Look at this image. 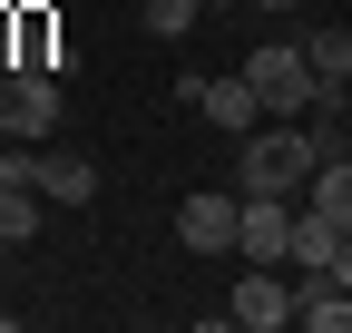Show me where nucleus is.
I'll return each instance as SVG.
<instances>
[{
  "mask_svg": "<svg viewBox=\"0 0 352 333\" xmlns=\"http://www.w3.org/2000/svg\"><path fill=\"white\" fill-rule=\"evenodd\" d=\"M314 166H323L314 128H303V118H274V128H254L235 147V196H303Z\"/></svg>",
  "mask_w": 352,
  "mask_h": 333,
  "instance_id": "nucleus-1",
  "label": "nucleus"
},
{
  "mask_svg": "<svg viewBox=\"0 0 352 333\" xmlns=\"http://www.w3.org/2000/svg\"><path fill=\"white\" fill-rule=\"evenodd\" d=\"M245 78H254L264 118H314V98H323V78H314V50H303V30L264 39V50L245 59Z\"/></svg>",
  "mask_w": 352,
  "mask_h": 333,
  "instance_id": "nucleus-2",
  "label": "nucleus"
},
{
  "mask_svg": "<svg viewBox=\"0 0 352 333\" xmlns=\"http://www.w3.org/2000/svg\"><path fill=\"white\" fill-rule=\"evenodd\" d=\"M0 138H59V69H10L0 78Z\"/></svg>",
  "mask_w": 352,
  "mask_h": 333,
  "instance_id": "nucleus-3",
  "label": "nucleus"
},
{
  "mask_svg": "<svg viewBox=\"0 0 352 333\" xmlns=\"http://www.w3.org/2000/svg\"><path fill=\"white\" fill-rule=\"evenodd\" d=\"M226 323H245V333H284V323H294V265H245L235 294H226Z\"/></svg>",
  "mask_w": 352,
  "mask_h": 333,
  "instance_id": "nucleus-4",
  "label": "nucleus"
},
{
  "mask_svg": "<svg viewBox=\"0 0 352 333\" xmlns=\"http://www.w3.org/2000/svg\"><path fill=\"white\" fill-rule=\"evenodd\" d=\"M294 206L303 196H245V216H235V255L245 265H294Z\"/></svg>",
  "mask_w": 352,
  "mask_h": 333,
  "instance_id": "nucleus-5",
  "label": "nucleus"
},
{
  "mask_svg": "<svg viewBox=\"0 0 352 333\" xmlns=\"http://www.w3.org/2000/svg\"><path fill=\"white\" fill-rule=\"evenodd\" d=\"M176 98H186V108H206L226 138H254V128H264V98H254V78H245V69H235V78H186Z\"/></svg>",
  "mask_w": 352,
  "mask_h": 333,
  "instance_id": "nucleus-6",
  "label": "nucleus"
},
{
  "mask_svg": "<svg viewBox=\"0 0 352 333\" xmlns=\"http://www.w3.org/2000/svg\"><path fill=\"white\" fill-rule=\"evenodd\" d=\"M235 216H245V196H186L176 206V245H186V255H235Z\"/></svg>",
  "mask_w": 352,
  "mask_h": 333,
  "instance_id": "nucleus-7",
  "label": "nucleus"
},
{
  "mask_svg": "<svg viewBox=\"0 0 352 333\" xmlns=\"http://www.w3.org/2000/svg\"><path fill=\"white\" fill-rule=\"evenodd\" d=\"M294 323H303V333H352V284H342L333 265H303V275H294Z\"/></svg>",
  "mask_w": 352,
  "mask_h": 333,
  "instance_id": "nucleus-8",
  "label": "nucleus"
},
{
  "mask_svg": "<svg viewBox=\"0 0 352 333\" xmlns=\"http://www.w3.org/2000/svg\"><path fill=\"white\" fill-rule=\"evenodd\" d=\"M39 196L50 206H88L98 196V166H88L78 147H39Z\"/></svg>",
  "mask_w": 352,
  "mask_h": 333,
  "instance_id": "nucleus-9",
  "label": "nucleus"
},
{
  "mask_svg": "<svg viewBox=\"0 0 352 333\" xmlns=\"http://www.w3.org/2000/svg\"><path fill=\"white\" fill-rule=\"evenodd\" d=\"M0 235H10V245H39V235H50V196L0 177Z\"/></svg>",
  "mask_w": 352,
  "mask_h": 333,
  "instance_id": "nucleus-10",
  "label": "nucleus"
},
{
  "mask_svg": "<svg viewBox=\"0 0 352 333\" xmlns=\"http://www.w3.org/2000/svg\"><path fill=\"white\" fill-rule=\"evenodd\" d=\"M342 235H352V226H333L323 206H294V275H303V265H333Z\"/></svg>",
  "mask_w": 352,
  "mask_h": 333,
  "instance_id": "nucleus-11",
  "label": "nucleus"
},
{
  "mask_svg": "<svg viewBox=\"0 0 352 333\" xmlns=\"http://www.w3.org/2000/svg\"><path fill=\"white\" fill-rule=\"evenodd\" d=\"M303 50H314V78H323V89H352V20L342 30H303Z\"/></svg>",
  "mask_w": 352,
  "mask_h": 333,
  "instance_id": "nucleus-12",
  "label": "nucleus"
},
{
  "mask_svg": "<svg viewBox=\"0 0 352 333\" xmlns=\"http://www.w3.org/2000/svg\"><path fill=\"white\" fill-rule=\"evenodd\" d=\"M303 206H323L333 226H352V157H323V166H314V186H303Z\"/></svg>",
  "mask_w": 352,
  "mask_h": 333,
  "instance_id": "nucleus-13",
  "label": "nucleus"
},
{
  "mask_svg": "<svg viewBox=\"0 0 352 333\" xmlns=\"http://www.w3.org/2000/svg\"><path fill=\"white\" fill-rule=\"evenodd\" d=\"M196 10H206V0H138V30H147V39H186Z\"/></svg>",
  "mask_w": 352,
  "mask_h": 333,
  "instance_id": "nucleus-14",
  "label": "nucleus"
},
{
  "mask_svg": "<svg viewBox=\"0 0 352 333\" xmlns=\"http://www.w3.org/2000/svg\"><path fill=\"white\" fill-rule=\"evenodd\" d=\"M333 275H342V284H352V235H342V255H333Z\"/></svg>",
  "mask_w": 352,
  "mask_h": 333,
  "instance_id": "nucleus-15",
  "label": "nucleus"
},
{
  "mask_svg": "<svg viewBox=\"0 0 352 333\" xmlns=\"http://www.w3.org/2000/svg\"><path fill=\"white\" fill-rule=\"evenodd\" d=\"M254 10H303V0H254Z\"/></svg>",
  "mask_w": 352,
  "mask_h": 333,
  "instance_id": "nucleus-16",
  "label": "nucleus"
},
{
  "mask_svg": "<svg viewBox=\"0 0 352 333\" xmlns=\"http://www.w3.org/2000/svg\"><path fill=\"white\" fill-rule=\"evenodd\" d=\"M10 255H20V245H10V235H0V265H10Z\"/></svg>",
  "mask_w": 352,
  "mask_h": 333,
  "instance_id": "nucleus-17",
  "label": "nucleus"
},
{
  "mask_svg": "<svg viewBox=\"0 0 352 333\" xmlns=\"http://www.w3.org/2000/svg\"><path fill=\"white\" fill-rule=\"evenodd\" d=\"M206 10H235V0H206Z\"/></svg>",
  "mask_w": 352,
  "mask_h": 333,
  "instance_id": "nucleus-18",
  "label": "nucleus"
}]
</instances>
